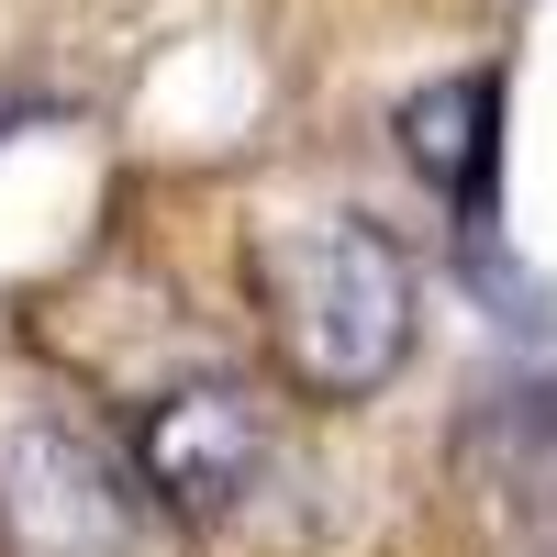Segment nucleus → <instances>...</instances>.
Masks as SVG:
<instances>
[{"label":"nucleus","instance_id":"f257e3e1","mask_svg":"<svg viewBox=\"0 0 557 557\" xmlns=\"http://www.w3.org/2000/svg\"><path fill=\"white\" fill-rule=\"evenodd\" d=\"M257 323L301 401H368L412 357V257L380 223H301L257 246Z\"/></svg>","mask_w":557,"mask_h":557},{"label":"nucleus","instance_id":"f03ea898","mask_svg":"<svg viewBox=\"0 0 557 557\" xmlns=\"http://www.w3.org/2000/svg\"><path fill=\"white\" fill-rule=\"evenodd\" d=\"M0 557H134V491L57 412L0 424Z\"/></svg>","mask_w":557,"mask_h":557},{"label":"nucleus","instance_id":"7ed1b4c3","mask_svg":"<svg viewBox=\"0 0 557 557\" xmlns=\"http://www.w3.org/2000/svg\"><path fill=\"white\" fill-rule=\"evenodd\" d=\"M268 469V401L246 380H178L146 401V424H134V480H146L168 513H235Z\"/></svg>","mask_w":557,"mask_h":557},{"label":"nucleus","instance_id":"20e7f679","mask_svg":"<svg viewBox=\"0 0 557 557\" xmlns=\"http://www.w3.org/2000/svg\"><path fill=\"white\" fill-rule=\"evenodd\" d=\"M401 157L412 178L446 201V212H491V168H502V78L491 67H457V78H424L401 101Z\"/></svg>","mask_w":557,"mask_h":557}]
</instances>
